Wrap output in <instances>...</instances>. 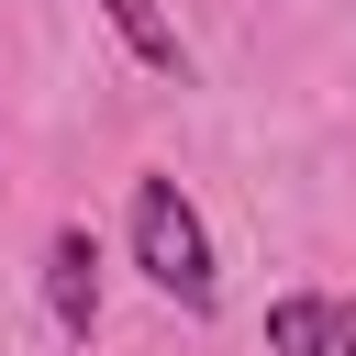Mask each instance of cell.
Returning a JSON list of instances; mask_svg holds the SVG:
<instances>
[{
  "mask_svg": "<svg viewBox=\"0 0 356 356\" xmlns=\"http://www.w3.org/2000/svg\"><path fill=\"white\" fill-rule=\"evenodd\" d=\"M122 245H134V267H145V289H156V300H178V312H222L211 222H200V200H189L167 167H145V178H134V200H122Z\"/></svg>",
  "mask_w": 356,
  "mask_h": 356,
  "instance_id": "cell-1",
  "label": "cell"
},
{
  "mask_svg": "<svg viewBox=\"0 0 356 356\" xmlns=\"http://www.w3.org/2000/svg\"><path fill=\"white\" fill-rule=\"evenodd\" d=\"M44 323H56L67 345L100 334V234H89V222H56V234H44Z\"/></svg>",
  "mask_w": 356,
  "mask_h": 356,
  "instance_id": "cell-2",
  "label": "cell"
},
{
  "mask_svg": "<svg viewBox=\"0 0 356 356\" xmlns=\"http://www.w3.org/2000/svg\"><path fill=\"white\" fill-rule=\"evenodd\" d=\"M256 356H356V300L345 289H278Z\"/></svg>",
  "mask_w": 356,
  "mask_h": 356,
  "instance_id": "cell-3",
  "label": "cell"
},
{
  "mask_svg": "<svg viewBox=\"0 0 356 356\" xmlns=\"http://www.w3.org/2000/svg\"><path fill=\"white\" fill-rule=\"evenodd\" d=\"M100 22H111V44H122L145 78H178V89H189V44H178V22H167L156 0H100Z\"/></svg>",
  "mask_w": 356,
  "mask_h": 356,
  "instance_id": "cell-4",
  "label": "cell"
}]
</instances>
